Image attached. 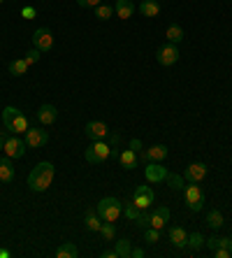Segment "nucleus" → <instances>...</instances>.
Listing matches in <instances>:
<instances>
[{"instance_id":"1","label":"nucleus","mask_w":232,"mask_h":258,"mask_svg":"<svg viewBox=\"0 0 232 258\" xmlns=\"http://www.w3.org/2000/svg\"><path fill=\"white\" fill-rule=\"evenodd\" d=\"M54 165L49 161L44 163H37L35 168H33V172L28 174V186L30 191H35V193H42V191H47L49 186H51V181H54Z\"/></svg>"},{"instance_id":"2","label":"nucleus","mask_w":232,"mask_h":258,"mask_svg":"<svg viewBox=\"0 0 232 258\" xmlns=\"http://www.w3.org/2000/svg\"><path fill=\"white\" fill-rule=\"evenodd\" d=\"M3 126H5L10 133H14V135H21V133H26L30 128L26 114L17 107H5L3 109Z\"/></svg>"},{"instance_id":"3","label":"nucleus","mask_w":232,"mask_h":258,"mask_svg":"<svg viewBox=\"0 0 232 258\" xmlns=\"http://www.w3.org/2000/svg\"><path fill=\"white\" fill-rule=\"evenodd\" d=\"M98 216H100L102 221H112L116 223L119 221V216L123 214V203L116 198H102L100 203H98Z\"/></svg>"},{"instance_id":"4","label":"nucleus","mask_w":232,"mask_h":258,"mask_svg":"<svg viewBox=\"0 0 232 258\" xmlns=\"http://www.w3.org/2000/svg\"><path fill=\"white\" fill-rule=\"evenodd\" d=\"M84 156H86L89 163H93V165L105 163L109 156H112V144H109L107 140H93V144L84 151Z\"/></svg>"},{"instance_id":"5","label":"nucleus","mask_w":232,"mask_h":258,"mask_svg":"<svg viewBox=\"0 0 232 258\" xmlns=\"http://www.w3.org/2000/svg\"><path fill=\"white\" fill-rule=\"evenodd\" d=\"M24 142L28 149H40V147H44L49 142V133L42 131V128H28L24 133Z\"/></svg>"},{"instance_id":"6","label":"nucleus","mask_w":232,"mask_h":258,"mask_svg":"<svg viewBox=\"0 0 232 258\" xmlns=\"http://www.w3.org/2000/svg\"><path fill=\"white\" fill-rule=\"evenodd\" d=\"M26 142L19 135H10V138H5V156H10V158H24L26 156Z\"/></svg>"},{"instance_id":"7","label":"nucleus","mask_w":232,"mask_h":258,"mask_svg":"<svg viewBox=\"0 0 232 258\" xmlns=\"http://www.w3.org/2000/svg\"><path fill=\"white\" fill-rule=\"evenodd\" d=\"M33 47L40 49L42 54L51 51V47H54V35H51V30L49 28H37L35 33H33Z\"/></svg>"},{"instance_id":"8","label":"nucleus","mask_w":232,"mask_h":258,"mask_svg":"<svg viewBox=\"0 0 232 258\" xmlns=\"http://www.w3.org/2000/svg\"><path fill=\"white\" fill-rule=\"evenodd\" d=\"M158 63L161 66H165V68H170V66H174L179 60V49H177V44H172V42H167V44H163L161 49H158Z\"/></svg>"},{"instance_id":"9","label":"nucleus","mask_w":232,"mask_h":258,"mask_svg":"<svg viewBox=\"0 0 232 258\" xmlns=\"http://www.w3.org/2000/svg\"><path fill=\"white\" fill-rule=\"evenodd\" d=\"M84 133H86V138L93 142V140H107L109 128L105 121H89L86 128H84Z\"/></svg>"},{"instance_id":"10","label":"nucleus","mask_w":232,"mask_h":258,"mask_svg":"<svg viewBox=\"0 0 232 258\" xmlns=\"http://www.w3.org/2000/svg\"><path fill=\"white\" fill-rule=\"evenodd\" d=\"M204 177H207V165H204V163H191V165L184 170V179L186 181H195V184H200Z\"/></svg>"},{"instance_id":"11","label":"nucleus","mask_w":232,"mask_h":258,"mask_svg":"<svg viewBox=\"0 0 232 258\" xmlns=\"http://www.w3.org/2000/svg\"><path fill=\"white\" fill-rule=\"evenodd\" d=\"M144 177L151 184H158V181H165L167 177V168H163L161 163H146V170H144Z\"/></svg>"},{"instance_id":"12","label":"nucleus","mask_w":232,"mask_h":258,"mask_svg":"<svg viewBox=\"0 0 232 258\" xmlns=\"http://www.w3.org/2000/svg\"><path fill=\"white\" fill-rule=\"evenodd\" d=\"M144 161L146 163H161L167 158V147L165 144H153V147H149V149L144 151Z\"/></svg>"},{"instance_id":"13","label":"nucleus","mask_w":232,"mask_h":258,"mask_svg":"<svg viewBox=\"0 0 232 258\" xmlns=\"http://www.w3.org/2000/svg\"><path fill=\"white\" fill-rule=\"evenodd\" d=\"M56 116H58V109H56L54 105H42V107L37 109V121H40L42 126L56 123Z\"/></svg>"},{"instance_id":"14","label":"nucleus","mask_w":232,"mask_h":258,"mask_svg":"<svg viewBox=\"0 0 232 258\" xmlns=\"http://www.w3.org/2000/svg\"><path fill=\"white\" fill-rule=\"evenodd\" d=\"M184 200H186V205H193V203H200V200H204L202 188L197 186L195 181H188V184L184 186Z\"/></svg>"},{"instance_id":"15","label":"nucleus","mask_w":232,"mask_h":258,"mask_svg":"<svg viewBox=\"0 0 232 258\" xmlns=\"http://www.w3.org/2000/svg\"><path fill=\"white\" fill-rule=\"evenodd\" d=\"M165 223H170V210H167L165 205H161V207H156L151 212V226L161 230V228H165Z\"/></svg>"},{"instance_id":"16","label":"nucleus","mask_w":232,"mask_h":258,"mask_svg":"<svg viewBox=\"0 0 232 258\" xmlns=\"http://www.w3.org/2000/svg\"><path fill=\"white\" fill-rule=\"evenodd\" d=\"M170 242H172L177 249H184V246L188 244V233H186V228L172 226V228H170Z\"/></svg>"},{"instance_id":"17","label":"nucleus","mask_w":232,"mask_h":258,"mask_svg":"<svg viewBox=\"0 0 232 258\" xmlns=\"http://www.w3.org/2000/svg\"><path fill=\"white\" fill-rule=\"evenodd\" d=\"M137 10H139L142 17H149V19H153V17L161 14V5H158V0H142Z\"/></svg>"},{"instance_id":"18","label":"nucleus","mask_w":232,"mask_h":258,"mask_svg":"<svg viewBox=\"0 0 232 258\" xmlns=\"http://www.w3.org/2000/svg\"><path fill=\"white\" fill-rule=\"evenodd\" d=\"M14 179V165H12V158L5 156L0 158V181L3 184H10Z\"/></svg>"},{"instance_id":"19","label":"nucleus","mask_w":232,"mask_h":258,"mask_svg":"<svg viewBox=\"0 0 232 258\" xmlns=\"http://www.w3.org/2000/svg\"><path fill=\"white\" fill-rule=\"evenodd\" d=\"M114 12H116L119 19H130L132 14H135V3H132V0H116Z\"/></svg>"},{"instance_id":"20","label":"nucleus","mask_w":232,"mask_h":258,"mask_svg":"<svg viewBox=\"0 0 232 258\" xmlns=\"http://www.w3.org/2000/svg\"><path fill=\"white\" fill-rule=\"evenodd\" d=\"M119 163H121V168L123 170H135L137 165V154L132 149H125L119 154Z\"/></svg>"},{"instance_id":"21","label":"nucleus","mask_w":232,"mask_h":258,"mask_svg":"<svg viewBox=\"0 0 232 258\" xmlns=\"http://www.w3.org/2000/svg\"><path fill=\"white\" fill-rule=\"evenodd\" d=\"M56 256L58 258H77L79 256V249L74 242H63V244L56 249Z\"/></svg>"},{"instance_id":"22","label":"nucleus","mask_w":232,"mask_h":258,"mask_svg":"<svg viewBox=\"0 0 232 258\" xmlns=\"http://www.w3.org/2000/svg\"><path fill=\"white\" fill-rule=\"evenodd\" d=\"M84 223L86 228L93 230V233H100V216H98V210H86V216H84Z\"/></svg>"},{"instance_id":"23","label":"nucleus","mask_w":232,"mask_h":258,"mask_svg":"<svg viewBox=\"0 0 232 258\" xmlns=\"http://www.w3.org/2000/svg\"><path fill=\"white\" fill-rule=\"evenodd\" d=\"M28 60L26 58H17V60H12V63H10V66H7V70H10V75H12V77H21V75H26V72H28Z\"/></svg>"},{"instance_id":"24","label":"nucleus","mask_w":232,"mask_h":258,"mask_svg":"<svg viewBox=\"0 0 232 258\" xmlns=\"http://www.w3.org/2000/svg\"><path fill=\"white\" fill-rule=\"evenodd\" d=\"M153 198H156V193H135L132 203H135L139 210H149V205H153Z\"/></svg>"},{"instance_id":"25","label":"nucleus","mask_w":232,"mask_h":258,"mask_svg":"<svg viewBox=\"0 0 232 258\" xmlns=\"http://www.w3.org/2000/svg\"><path fill=\"white\" fill-rule=\"evenodd\" d=\"M165 181H167V186L172 188V191H184V186H186L184 177H181V174H174V172H167Z\"/></svg>"},{"instance_id":"26","label":"nucleus","mask_w":232,"mask_h":258,"mask_svg":"<svg viewBox=\"0 0 232 258\" xmlns=\"http://www.w3.org/2000/svg\"><path fill=\"white\" fill-rule=\"evenodd\" d=\"M167 40L172 44H179L181 40H184V28L179 24H172V26H167Z\"/></svg>"},{"instance_id":"27","label":"nucleus","mask_w":232,"mask_h":258,"mask_svg":"<svg viewBox=\"0 0 232 258\" xmlns=\"http://www.w3.org/2000/svg\"><path fill=\"white\" fill-rule=\"evenodd\" d=\"M100 235L105 237V242H114V237H116V226H114L112 221H105L100 226Z\"/></svg>"},{"instance_id":"28","label":"nucleus","mask_w":232,"mask_h":258,"mask_svg":"<svg viewBox=\"0 0 232 258\" xmlns=\"http://www.w3.org/2000/svg\"><path fill=\"white\" fill-rule=\"evenodd\" d=\"M130 251H132L130 240H119L116 242V256L119 258H130Z\"/></svg>"},{"instance_id":"29","label":"nucleus","mask_w":232,"mask_h":258,"mask_svg":"<svg viewBox=\"0 0 232 258\" xmlns=\"http://www.w3.org/2000/svg\"><path fill=\"white\" fill-rule=\"evenodd\" d=\"M207 223H209V226H211L214 230H218L220 226H223V214H220L218 210H211V212L207 214Z\"/></svg>"},{"instance_id":"30","label":"nucleus","mask_w":232,"mask_h":258,"mask_svg":"<svg viewBox=\"0 0 232 258\" xmlns=\"http://www.w3.org/2000/svg\"><path fill=\"white\" fill-rule=\"evenodd\" d=\"M114 17V7L112 5H98L96 7V19H100V21H107V19Z\"/></svg>"},{"instance_id":"31","label":"nucleus","mask_w":232,"mask_h":258,"mask_svg":"<svg viewBox=\"0 0 232 258\" xmlns=\"http://www.w3.org/2000/svg\"><path fill=\"white\" fill-rule=\"evenodd\" d=\"M186 246H191L193 251H200V249L204 246V237L200 233H191V235H188V244H186Z\"/></svg>"},{"instance_id":"32","label":"nucleus","mask_w":232,"mask_h":258,"mask_svg":"<svg viewBox=\"0 0 232 258\" xmlns=\"http://www.w3.org/2000/svg\"><path fill=\"white\" fill-rule=\"evenodd\" d=\"M135 226H137V228H142V230L149 228V226H151V214H149V212H146V210L139 212V216L135 219Z\"/></svg>"},{"instance_id":"33","label":"nucleus","mask_w":232,"mask_h":258,"mask_svg":"<svg viewBox=\"0 0 232 258\" xmlns=\"http://www.w3.org/2000/svg\"><path fill=\"white\" fill-rule=\"evenodd\" d=\"M158 240H161V230H158V228L149 226V228L144 230V242H146V244H156Z\"/></svg>"},{"instance_id":"34","label":"nucleus","mask_w":232,"mask_h":258,"mask_svg":"<svg viewBox=\"0 0 232 258\" xmlns=\"http://www.w3.org/2000/svg\"><path fill=\"white\" fill-rule=\"evenodd\" d=\"M139 207H137L135 203H128V205H123V214H125V219H130V221H135L137 216H139Z\"/></svg>"},{"instance_id":"35","label":"nucleus","mask_w":232,"mask_h":258,"mask_svg":"<svg viewBox=\"0 0 232 258\" xmlns=\"http://www.w3.org/2000/svg\"><path fill=\"white\" fill-rule=\"evenodd\" d=\"M42 58V51H40V49H35V47H33V49H30V51H28V54H26V60H28V66H33V63H37V60H40Z\"/></svg>"},{"instance_id":"36","label":"nucleus","mask_w":232,"mask_h":258,"mask_svg":"<svg viewBox=\"0 0 232 258\" xmlns=\"http://www.w3.org/2000/svg\"><path fill=\"white\" fill-rule=\"evenodd\" d=\"M79 3V7H82V10H89V7H98L100 5V0H77Z\"/></svg>"},{"instance_id":"37","label":"nucleus","mask_w":232,"mask_h":258,"mask_svg":"<svg viewBox=\"0 0 232 258\" xmlns=\"http://www.w3.org/2000/svg\"><path fill=\"white\" fill-rule=\"evenodd\" d=\"M214 256L216 258H232L230 256V249H225V246H218V249H214Z\"/></svg>"},{"instance_id":"38","label":"nucleus","mask_w":232,"mask_h":258,"mask_svg":"<svg viewBox=\"0 0 232 258\" xmlns=\"http://www.w3.org/2000/svg\"><path fill=\"white\" fill-rule=\"evenodd\" d=\"M107 142L112 144V149H114V147H116V144L121 142V135H119V133H112V131H109V135H107Z\"/></svg>"},{"instance_id":"39","label":"nucleus","mask_w":232,"mask_h":258,"mask_svg":"<svg viewBox=\"0 0 232 258\" xmlns=\"http://www.w3.org/2000/svg\"><path fill=\"white\" fill-rule=\"evenodd\" d=\"M21 14H24L26 19H33L37 12H35V7H24V10H21Z\"/></svg>"},{"instance_id":"40","label":"nucleus","mask_w":232,"mask_h":258,"mask_svg":"<svg viewBox=\"0 0 232 258\" xmlns=\"http://www.w3.org/2000/svg\"><path fill=\"white\" fill-rule=\"evenodd\" d=\"M128 149H132V151H135V154H137V151H139V149H142V140H130V147H128Z\"/></svg>"},{"instance_id":"41","label":"nucleus","mask_w":232,"mask_h":258,"mask_svg":"<svg viewBox=\"0 0 232 258\" xmlns=\"http://www.w3.org/2000/svg\"><path fill=\"white\" fill-rule=\"evenodd\" d=\"M135 193H153V188L146 186V184H142V186H137V188H135Z\"/></svg>"},{"instance_id":"42","label":"nucleus","mask_w":232,"mask_h":258,"mask_svg":"<svg viewBox=\"0 0 232 258\" xmlns=\"http://www.w3.org/2000/svg\"><path fill=\"white\" fill-rule=\"evenodd\" d=\"M202 205H204V200H200V203L188 205V210H191V212H200V210H202Z\"/></svg>"},{"instance_id":"43","label":"nucleus","mask_w":232,"mask_h":258,"mask_svg":"<svg viewBox=\"0 0 232 258\" xmlns=\"http://www.w3.org/2000/svg\"><path fill=\"white\" fill-rule=\"evenodd\" d=\"M102 258H119L116 256V249H107V251H102Z\"/></svg>"},{"instance_id":"44","label":"nucleus","mask_w":232,"mask_h":258,"mask_svg":"<svg viewBox=\"0 0 232 258\" xmlns=\"http://www.w3.org/2000/svg\"><path fill=\"white\" fill-rule=\"evenodd\" d=\"M144 256V249H132L130 251V258H142Z\"/></svg>"},{"instance_id":"45","label":"nucleus","mask_w":232,"mask_h":258,"mask_svg":"<svg viewBox=\"0 0 232 258\" xmlns=\"http://www.w3.org/2000/svg\"><path fill=\"white\" fill-rule=\"evenodd\" d=\"M5 149V135H3V133H0V151Z\"/></svg>"},{"instance_id":"46","label":"nucleus","mask_w":232,"mask_h":258,"mask_svg":"<svg viewBox=\"0 0 232 258\" xmlns=\"http://www.w3.org/2000/svg\"><path fill=\"white\" fill-rule=\"evenodd\" d=\"M0 258H10V251H7V249H0Z\"/></svg>"},{"instance_id":"47","label":"nucleus","mask_w":232,"mask_h":258,"mask_svg":"<svg viewBox=\"0 0 232 258\" xmlns=\"http://www.w3.org/2000/svg\"><path fill=\"white\" fill-rule=\"evenodd\" d=\"M227 249H230V256H232V237H227Z\"/></svg>"},{"instance_id":"48","label":"nucleus","mask_w":232,"mask_h":258,"mask_svg":"<svg viewBox=\"0 0 232 258\" xmlns=\"http://www.w3.org/2000/svg\"><path fill=\"white\" fill-rule=\"evenodd\" d=\"M3 3H5V0H0V5H3Z\"/></svg>"}]
</instances>
